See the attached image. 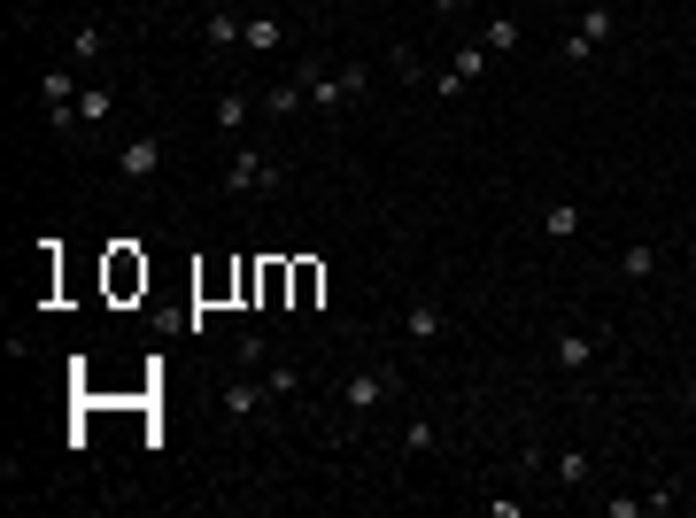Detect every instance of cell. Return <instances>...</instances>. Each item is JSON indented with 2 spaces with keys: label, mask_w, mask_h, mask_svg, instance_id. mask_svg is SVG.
<instances>
[{
  "label": "cell",
  "mask_w": 696,
  "mask_h": 518,
  "mask_svg": "<svg viewBox=\"0 0 696 518\" xmlns=\"http://www.w3.org/2000/svg\"><path fill=\"white\" fill-rule=\"evenodd\" d=\"M395 395H403V379H395V372H348L341 379V403L348 410H379V403H395Z\"/></svg>",
  "instance_id": "cell-3"
},
{
  "label": "cell",
  "mask_w": 696,
  "mask_h": 518,
  "mask_svg": "<svg viewBox=\"0 0 696 518\" xmlns=\"http://www.w3.org/2000/svg\"><path fill=\"white\" fill-rule=\"evenodd\" d=\"M225 186H232V194H279V186H287V171H279L271 155H232V163H225Z\"/></svg>",
  "instance_id": "cell-1"
},
{
  "label": "cell",
  "mask_w": 696,
  "mask_h": 518,
  "mask_svg": "<svg viewBox=\"0 0 696 518\" xmlns=\"http://www.w3.org/2000/svg\"><path fill=\"white\" fill-rule=\"evenodd\" d=\"M426 8H434V16H441V24H449V16H457V8H464V0H426Z\"/></svg>",
  "instance_id": "cell-23"
},
{
  "label": "cell",
  "mask_w": 696,
  "mask_h": 518,
  "mask_svg": "<svg viewBox=\"0 0 696 518\" xmlns=\"http://www.w3.org/2000/svg\"><path fill=\"white\" fill-rule=\"evenodd\" d=\"M387 62H395V78H410V86L426 78V55H418V47H395V55H387Z\"/></svg>",
  "instance_id": "cell-18"
},
{
  "label": "cell",
  "mask_w": 696,
  "mask_h": 518,
  "mask_svg": "<svg viewBox=\"0 0 696 518\" xmlns=\"http://www.w3.org/2000/svg\"><path fill=\"white\" fill-rule=\"evenodd\" d=\"M557 55H565V62H573V70H580V62H596V47H588L580 31H565V47H557Z\"/></svg>",
  "instance_id": "cell-22"
},
{
  "label": "cell",
  "mask_w": 696,
  "mask_h": 518,
  "mask_svg": "<svg viewBox=\"0 0 696 518\" xmlns=\"http://www.w3.org/2000/svg\"><path fill=\"white\" fill-rule=\"evenodd\" d=\"M403 449H410V457H426V449H434V426H426V418H410V426H403Z\"/></svg>",
  "instance_id": "cell-20"
},
{
  "label": "cell",
  "mask_w": 696,
  "mask_h": 518,
  "mask_svg": "<svg viewBox=\"0 0 696 518\" xmlns=\"http://www.w3.org/2000/svg\"><path fill=\"white\" fill-rule=\"evenodd\" d=\"M39 93H47V109H70V93H78V78H70V70H47V78H39Z\"/></svg>",
  "instance_id": "cell-13"
},
{
  "label": "cell",
  "mask_w": 696,
  "mask_h": 518,
  "mask_svg": "<svg viewBox=\"0 0 696 518\" xmlns=\"http://www.w3.org/2000/svg\"><path fill=\"white\" fill-rule=\"evenodd\" d=\"M480 47H488V55H511V47H519V24H511V16H495V24H488V39H480Z\"/></svg>",
  "instance_id": "cell-14"
},
{
  "label": "cell",
  "mask_w": 696,
  "mask_h": 518,
  "mask_svg": "<svg viewBox=\"0 0 696 518\" xmlns=\"http://www.w3.org/2000/svg\"><path fill=\"white\" fill-rule=\"evenodd\" d=\"M248 116H256V101H248V93H217V132H240Z\"/></svg>",
  "instance_id": "cell-10"
},
{
  "label": "cell",
  "mask_w": 696,
  "mask_h": 518,
  "mask_svg": "<svg viewBox=\"0 0 696 518\" xmlns=\"http://www.w3.org/2000/svg\"><path fill=\"white\" fill-rule=\"evenodd\" d=\"M557 364H565V372H588V364H596V333H557Z\"/></svg>",
  "instance_id": "cell-6"
},
{
  "label": "cell",
  "mask_w": 696,
  "mask_h": 518,
  "mask_svg": "<svg viewBox=\"0 0 696 518\" xmlns=\"http://www.w3.org/2000/svg\"><path fill=\"white\" fill-rule=\"evenodd\" d=\"M202 39H209V47H217V55H225V47H240V39H248V24H240L232 8H217V16H209V24H202Z\"/></svg>",
  "instance_id": "cell-8"
},
{
  "label": "cell",
  "mask_w": 696,
  "mask_h": 518,
  "mask_svg": "<svg viewBox=\"0 0 696 518\" xmlns=\"http://www.w3.org/2000/svg\"><path fill=\"white\" fill-rule=\"evenodd\" d=\"M101 47H109V31H101V24H78V39H70V55H78V62H93Z\"/></svg>",
  "instance_id": "cell-15"
},
{
  "label": "cell",
  "mask_w": 696,
  "mask_h": 518,
  "mask_svg": "<svg viewBox=\"0 0 696 518\" xmlns=\"http://www.w3.org/2000/svg\"><path fill=\"white\" fill-rule=\"evenodd\" d=\"M163 163H171V147L155 140V132H140V140L116 147V171L132 178V186H147V178H163Z\"/></svg>",
  "instance_id": "cell-2"
},
{
  "label": "cell",
  "mask_w": 696,
  "mask_h": 518,
  "mask_svg": "<svg viewBox=\"0 0 696 518\" xmlns=\"http://www.w3.org/2000/svg\"><path fill=\"white\" fill-rule=\"evenodd\" d=\"M403 333H410L418 348L441 341V333H449V310H441V302H410V310H403Z\"/></svg>",
  "instance_id": "cell-4"
},
{
  "label": "cell",
  "mask_w": 696,
  "mask_h": 518,
  "mask_svg": "<svg viewBox=\"0 0 696 518\" xmlns=\"http://www.w3.org/2000/svg\"><path fill=\"white\" fill-rule=\"evenodd\" d=\"M263 387H271V395H294V387H302V372H287V364H271V372H263Z\"/></svg>",
  "instance_id": "cell-21"
},
{
  "label": "cell",
  "mask_w": 696,
  "mask_h": 518,
  "mask_svg": "<svg viewBox=\"0 0 696 518\" xmlns=\"http://www.w3.org/2000/svg\"><path fill=\"white\" fill-rule=\"evenodd\" d=\"M240 47H256V55H279V47H287V24H279V16H248V39H240Z\"/></svg>",
  "instance_id": "cell-5"
},
{
  "label": "cell",
  "mask_w": 696,
  "mask_h": 518,
  "mask_svg": "<svg viewBox=\"0 0 696 518\" xmlns=\"http://www.w3.org/2000/svg\"><path fill=\"white\" fill-rule=\"evenodd\" d=\"M611 31H619V24H611V8H604V0H596V8H588V16H580V39H588V47H604Z\"/></svg>",
  "instance_id": "cell-12"
},
{
  "label": "cell",
  "mask_w": 696,
  "mask_h": 518,
  "mask_svg": "<svg viewBox=\"0 0 696 518\" xmlns=\"http://www.w3.org/2000/svg\"><path fill=\"white\" fill-rule=\"evenodd\" d=\"M619 271H627V279H650V271H658V248H627V256H619Z\"/></svg>",
  "instance_id": "cell-19"
},
{
  "label": "cell",
  "mask_w": 696,
  "mask_h": 518,
  "mask_svg": "<svg viewBox=\"0 0 696 518\" xmlns=\"http://www.w3.org/2000/svg\"><path fill=\"white\" fill-rule=\"evenodd\" d=\"M542 232H550V240H573V232H580V202H550V209H542Z\"/></svg>",
  "instance_id": "cell-9"
},
{
  "label": "cell",
  "mask_w": 696,
  "mask_h": 518,
  "mask_svg": "<svg viewBox=\"0 0 696 518\" xmlns=\"http://www.w3.org/2000/svg\"><path fill=\"white\" fill-rule=\"evenodd\" d=\"M302 101H310V93H302V78H287V86H271V93H263V116H294Z\"/></svg>",
  "instance_id": "cell-11"
},
{
  "label": "cell",
  "mask_w": 696,
  "mask_h": 518,
  "mask_svg": "<svg viewBox=\"0 0 696 518\" xmlns=\"http://www.w3.org/2000/svg\"><path fill=\"white\" fill-rule=\"evenodd\" d=\"M263 395H271L263 379H232V387H225V410H232V418H256V410H263Z\"/></svg>",
  "instance_id": "cell-7"
},
{
  "label": "cell",
  "mask_w": 696,
  "mask_h": 518,
  "mask_svg": "<svg viewBox=\"0 0 696 518\" xmlns=\"http://www.w3.org/2000/svg\"><path fill=\"white\" fill-rule=\"evenodd\" d=\"M109 109H116V93H101V86H93V93H78V124H101Z\"/></svg>",
  "instance_id": "cell-17"
},
{
  "label": "cell",
  "mask_w": 696,
  "mask_h": 518,
  "mask_svg": "<svg viewBox=\"0 0 696 518\" xmlns=\"http://www.w3.org/2000/svg\"><path fill=\"white\" fill-rule=\"evenodd\" d=\"M550 464H557L565 488H588V457H580V449H565V457H550Z\"/></svg>",
  "instance_id": "cell-16"
}]
</instances>
